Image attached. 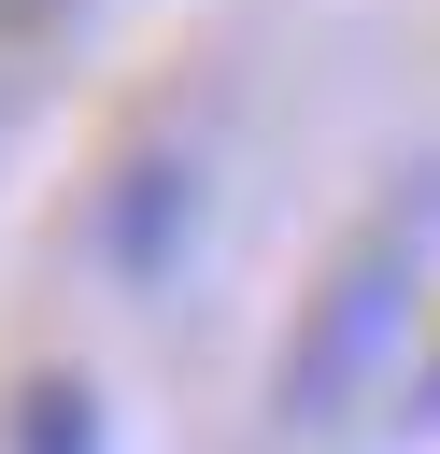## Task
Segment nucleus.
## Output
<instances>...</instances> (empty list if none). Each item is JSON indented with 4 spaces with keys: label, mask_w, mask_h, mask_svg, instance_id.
Segmentation results:
<instances>
[{
    "label": "nucleus",
    "mask_w": 440,
    "mask_h": 454,
    "mask_svg": "<svg viewBox=\"0 0 440 454\" xmlns=\"http://www.w3.org/2000/svg\"><path fill=\"white\" fill-rule=\"evenodd\" d=\"M426 227H440V184L426 199H397V213H369L341 255H326V284H312V312L284 326V426H341L369 383H383V340L412 326V284H426Z\"/></svg>",
    "instance_id": "nucleus-1"
},
{
    "label": "nucleus",
    "mask_w": 440,
    "mask_h": 454,
    "mask_svg": "<svg viewBox=\"0 0 440 454\" xmlns=\"http://www.w3.org/2000/svg\"><path fill=\"white\" fill-rule=\"evenodd\" d=\"M185 241H199V156H128L114 170V199H99V255L128 270V284H170L185 270Z\"/></svg>",
    "instance_id": "nucleus-2"
},
{
    "label": "nucleus",
    "mask_w": 440,
    "mask_h": 454,
    "mask_svg": "<svg viewBox=\"0 0 440 454\" xmlns=\"http://www.w3.org/2000/svg\"><path fill=\"white\" fill-rule=\"evenodd\" d=\"M14 454H99V397H85L71 369H43V383L14 397Z\"/></svg>",
    "instance_id": "nucleus-3"
},
{
    "label": "nucleus",
    "mask_w": 440,
    "mask_h": 454,
    "mask_svg": "<svg viewBox=\"0 0 440 454\" xmlns=\"http://www.w3.org/2000/svg\"><path fill=\"white\" fill-rule=\"evenodd\" d=\"M412 426H426V440H440V355H426V369H412Z\"/></svg>",
    "instance_id": "nucleus-4"
},
{
    "label": "nucleus",
    "mask_w": 440,
    "mask_h": 454,
    "mask_svg": "<svg viewBox=\"0 0 440 454\" xmlns=\"http://www.w3.org/2000/svg\"><path fill=\"white\" fill-rule=\"evenodd\" d=\"M28 14H57V0H0V28H28Z\"/></svg>",
    "instance_id": "nucleus-5"
}]
</instances>
